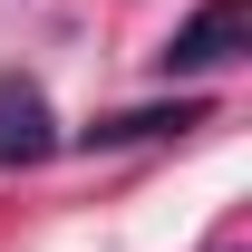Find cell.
<instances>
[{"instance_id":"cell-1","label":"cell","mask_w":252,"mask_h":252,"mask_svg":"<svg viewBox=\"0 0 252 252\" xmlns=\"http://www.w3.org/2000/svg\"><path fill=\"white\" fill-rule=\"evenodd\" d=\"M223 59H243V0H204L185 30L156 49L165 78H204V68H223Z\"/></svg>"},{"instance_id":"cell-2","label":"cell","mask_w":252,"mask_h":252,"mask_svg":"<svg viewBox=\"0 0 252 252\" xmlns=\"http://www.w3.org/2000/svg\"><path fill=\"white\" fill-rule=\"evenodd\" d=\"M59 146V117H49V97L30 78H0V165H39Z\"/></svg>"},{"instance_id":"cell-3","label":"cell","mask_w":252,"mask_h":252,"mask_svg":"<svg viewBox=\"0 0 252 252\" xmlns=\"http://www.w3.org/2000/svg\"><path fill=\"white\" fill-rule=\"evenodd\" d=\"M204 126V97H175V107H126V117H97L88 146H156V136H185Z\"/></svg>"}]
</instances>
